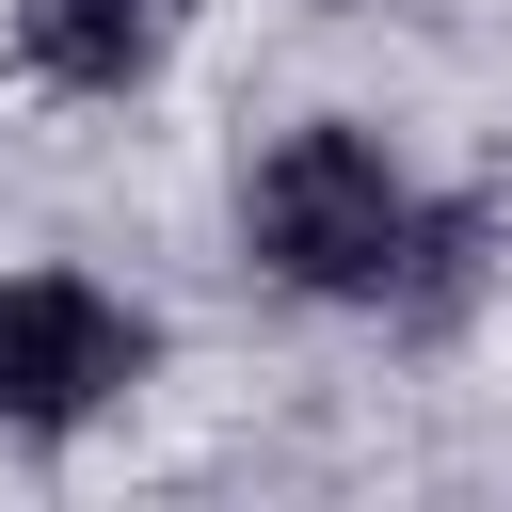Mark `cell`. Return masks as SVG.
<instances>
[{
  "mask_svg": "<svg viewBox=\"0 0 512 512\" xmlns=\"http://www.w3.org/2000/svg\"><path fill=\"white\" fill-rule=\"evenodd\" d=\"M240 240H256V272L304 288V304H416L432 256H448V208H432L352 112H304L288 144H256Z\"/></svg>",
  "mask_w": 512,
  "mask_h": 512,
  "instance_id": "6da1fadb",
  "label": "cell"
},
{
  "mask_svg": "<svg viewBox=\"0 0 512 512\" xmlns=\"http://www.w3.org/2000/svg\"><path fill=\"white\" fill-rule=\"evenodd\" d=\"M144 304L128 288H96V272H64V256H32V272H0V416L16 432H80V416H112L128 384H144Z\"/></svg>",
  "mask_w": 512,
  "mask_h": 512,
  "instance_id": "7a4b0ae2",
  "label": "cell"
},
{
  "mask_svg": "<svg viewBox=\"0 0 512 512\" xmlns=\"http://www.w3.org/2000/svg\"><path fill=\"white\" fill-rule=\"evenodd\" d=\"M160 48H176V0H16V64L48 96H128L160 80Z\"/></svg>",
  "mask_w": 512,
  "mask_h": 512,
  "instance_id": "3957f363",
  "label": "cell"
}]
</instances>
